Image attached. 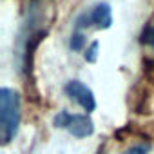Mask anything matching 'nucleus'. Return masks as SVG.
Returning <instances> with one entry per match:
<instances>
[{
    "label": "nucleus",
    "mask_w": 154,
    "mask_h": 154,
    "mask_svg": "<svg viewBox=\"0 0 154 154\" xmlns=\"http://www.w3.org/2000/svg\"><path fill=\"white\" fill-rule=\"evenodd\" d=\"M20 125V96L15 89H0V140L4 145L11 143Z\"/></svg>",
    "instance_id": "obj_1"
},
{
    "label": "nucleus",
    "mask_w": 154,
    "mask_h": 154,
    "mask_svg": "<svg viewBox=\"0 0 154 154\" xmlns=\"http://www.w3.org/2000/svg\"><path fill=\"white\" fill-rule=\"evenodd\" d=\"M141 42L147 44V45H152V47H154V26H149V27L143 31V35H141Z\"/></svg>",
    "instance_id": "obj_8"
},
{
    "label": "nucleus",
    "mask_w": 154,
    "mask_h": 154,
    "mask_svg": "<svg viewBox=\"0 0 154 154\" xmlns=\"http://www.w3.org/2000/svg\"><path fill=\"white\" fill-rule=\"evenodd\" d=\"M65 94L76 102L85 112H93L96 109V98H94V93L80 80H69L63 87Z\"/></svg>",
    "instance_id": "obj_4"
},
{
    "label": "nucleus",
    "mask_w": 154,
    "mask_h": 154,
    "mask_svg": "<svg viewBox=\"0 0 154 154\" xmlns=\"http://www.w3.org/2000/svg\"><path fill=\"white\" fill-rule=\"evenodd\" d=\"M111 26H112V11H111V6L105 4V2H100V4L93 6L89 11L82 13L78 18H76L74 29L76 31H84V29H89V27H94V29H109Z\"/></svg>",
    "instance_id": "obj_3"
},
{
    "label": "nucleus",
    "mask_w": 154,
    "mask_h": 154,
    "mask_svg": "<svg viewBox=\"0 0 154 154\" xmlns=\"http://www.w3.org/2000/svg\"><path fill=\"white\" fill-rule=\"evenodd\" d=\"M53 125L56 129H63L74 138H87L94 132V123L89 114H76L69 111H60L53 118Z\"/></svg>",
    "instance_id": "obj_2"
},
{
    "label": "nucleus",
    "mask_w": 154,
    "mask_h": 154,
    "mask_svg": "<svg viewBox=\"0 0 154 154\" xmlns=\"http://www.w3.org/2000/svg\"><path fill=\"white\" fill-rule=\"evenodd\" d=\"M85 35H84V31H76L74 29V33L71 35V40H69V45H71V49L72 51H82L84 47H85Z\"/></svg>",
    "instance_id": "obj_5"
},
{
    "label": "nucleus",
    "mask_w": 154,
    "mask_h": 154,
    "mask_svg": "<svg viewBox=\"0 0 154 154\" xmlns=\"http://www.w3.org/2000/svg\"><path fill=\"white\" fill-rule=\"evenodd\" d=\"M150 152V143H136L129 147L123 154H149Z\"/></svg>",
    "instance_id": "obj_6"
},
{
    "label": "nucleus",
    "mask_w": 154,
    "mask_h": 154,
    "mask_svg": "<svg viewBox=\"0 0 154 154\" xmlns=\"http://www.w3.org/2000/svg\"><path fill=\"white\" fill-rule=\"evenodd\" d=\"M98 42H93L87 49H85V53H84V58L87 60V62H96V58H98Z\"/></svg>",
    "instance_id": "obj_7"
}]
</instances>
